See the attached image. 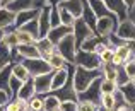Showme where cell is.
Masks as SVG:
<instances>
[{"label": "cell", "instance_id": "cell-1", "mask_svg": "<svg viewBox=\"0 0 135 111\" xmlns=\"http://www.w3.org/2000/svg\"><path fill=\"white\" fill-rule=\"evenodd\" d=\"M98 77H103L101 70H87L82 67H75L74 69V89H75V92L77 94L84 92Z\"/></svg>", "mask_w": 135, "mask_h": 111}, {"label": "cell", "instance_id": "cell-2", "mask_svg": "<svg viewBox=\"0 0 135 111\" xmlns=\"http://www.w3.org/2000/svg\"><path fill=\"white\" fill-rule=\"evenodd\" d=\"M75 67H82V69H87V70H101L103 62H101V58H99L98 53L77 50V53H75Z\"/></svg>", "mask_w": 135, "mask_h": 111}, {"label": "cell", "instance_id": "cell-3", "mask_svg": "<svg viewBox=\"0 0 135 111\" xmlns=\"http://www.w3.org/2000/svg\"><path fill=\"white\" fill-rule=\"evenodd\" d=\"M118 22H120V21H118V17H116L115 14H109V16H106V17L98 19V22H96V29H94L96 36H99L103 39H108L116 31Z\"/></svg>", "mask_w": 135, "mask_h": 111}, {"label": "cell", "instance_id": "cell-4", "mask_svg": "<svg viewBox=\"0 0 135 111\" xmlns=\"http://www.w3.org/2000/svg\"><path fill=\"white\" fill-rule=\"evenodd\" d=\"M56 51L70 63V65H75V53H77V45H75V38L74 34H69L62 39V41L56 45Z\"/></svg>", "mask_w": 135, "mask_h": 111}, {"label": "cell", "instance_id": "cell-5", "mask_svg": "<svg viewBox=\"0 0 135 111\" xmlns=\"http://www.w3.org/2000/svg\"><path fill=\"white\" fill-rule=\"evenodd\" d=\"M21 63L27 69L31 77H38V75L51 72V67H50V63L45 58H29V60H22Z\"/></svg>", "mask_w": 135, "mask_h": 111}, {"label": "cell", "instance_id": "cell-6", "mask_svg": "<svg viewBox=\"0 0 135 111\" xmlns=\"http://www.w3.org/2000/svg\"><path fill=\"white\" fill-rule=\"evenodd\" d=\"M74 38H75V45H77V50L80 48V45H82L84 41H87L89 38L96 36V33L91 29L89 26H87L86 22L82 21V17L80 19H75V24H74Z\"/></svg>", "mask_w": 135, "mask_h": 111}, {"label": "cell", "instance_id": "cell-7", "mask_svg": "<svg viewBox=\"0 0 135 111\" xmlns=\"http://www.w3.org/2000/svg\"><path fill=\"white\" fill-rule=\"evenodd\" d=\"M101 80H103V77H98L86 91L77 96V99H79V101L80 99H84V101H92L99 106V99H101Z\"/></svg>", "mask_w": 135, "mask_h": 111}, {"label": "cell", "instance_id": "cell-8", "mask_svg": "<svg viewBox=\"0 0 135 111\" xmlns=\"http://www.w3.org/2000/svg\"><path fill=\"white\" fill-rule=\"evenodd\" d=\"M50 10H51V3L43 5L38 16V29H40V38H46L51 29V21H50Z\"/></svg>", "mask_w": 135, "mask_h": 111}, {"label": "cell", "instance_id": "cell-9", "mask_svg": "<svg viewBox=\"0 0 135 111\" xmlns=\"http://www.w3.org/2000/svg\"><path fill=\"white\" fill-rule=\"evenodd\" d=\"M51 79H53V70L48 72V74L33 77L34 87H36V94L45 96V94H50V92H51Z\"/></svg>", "mask_w": 135, "mask_h": 111}, {"label": "cell", "instance_id": "cell-10", "mask_svg": "<svg viewBox=\"0 0 135 111\" xmlns=\"http://www.w3.org/2000/svg\"><path fill=\"white\" fill-rule=\"evenodd\" d=\"M104 3L109 9V12H113L116 17H118L120 22L125 21V19H128V7H127L125 0H104Z\"/></svg>", "mask_w": 135, "mask_h": 111}, {"label": "cell", "instance_id": "cell-11", "mask_svg": "<svg viewBox=\"0 0 135 111\" xmlns=\"http://www.w3.org/2000/svg\"><path fill=\"white\" fill-rule=\"evenodd\" d=\"M115 34L118 38L125 39V41H135V24L130 19H125L122 22H118Z\"/></svg>", "mask_w": 135, "mask_h": 111}, {"label": "cell", "instance_id": "cell-12", "mask_svg": "<svg viewBox=\"0 0 135 111\" xmlns=\"http://www.w3.org/2000/svg\"><path fill=\"white\" fill-rule=\"evenodd\" d=\"M84 3L86 0H63V2L56 3V5L63 7L67 12H70L75 19H80L82 17V10H84Z\"/></svg>", "mask_w": 135, "mask_h": 111}, {"label": "cell", "instance_id": "cell-13", "mask_svg": "<svg viewBox=\"0 0 135 111\" xmlns=\"http://www.w3.org/2000/svg\"><path fill=\"white\" fill-rule=\"evenodd\" d=\"M72 33H74V27H69V26H63V24H60V26H56V27H51L46 38H48L50 41H51L53 45L56 46L63 38L69 36V34H72Z\"/></svg>", "mask_w": 135, "mask_h": 111}, {"label": "cell", "instance_id": "cell-14", "mask_svg": "<svg viewBox=\"0 0 135 111\" xmlns=\"http://www.w3.org/2000/svg\"><path fill=\"white\" fill-rule=\"evenodd\" d=\"M16 12L2 7L0 9V29L2 31H12V27L16 29Z\"/></svg>", "mask_w": 135, "mask_h": 111}, {"label": "cell", "instance_id": "cell-15", "mask_svg": "<svg viewBox=\"0 0 135 111\" xmlns=\"http://www.w3.org/2000/svg\"><path fill=\"white\" fill-rule=\"evenodd\" d=\"M36 48H38V51H40V56L45 58V60H48L53 53H56V46L53 45L48 38H40L38 39L36 41Z\"/></svg>", "mask_w": 135, "mask_h": 111}, {"label": "cell", "instance_id": "cell-16", "mask_svg": "<svg viewBox=\"0 0 135 111\" xmlns=\"http://www.w3.org/2000/svg\"><path fill=\"white\" fill-rule=\"evenodd\" d=\"M69 79V65L65 69H60V70H53V79H51V92L58 91L60 87H63Z\"/></svg>", "mask_w": 135, "mask_h": 111}, {"label": "cell", "instance_id": "cell-17", "mask_svg": "<svg viewBox=\"0 0 135 111\" xmlns=\"http://www.w3.org/2000/svg\"><path fill=\"white\" fill-rule=\"evenodd\" d=\"M34 96H36V87H34L33 79H29L27 82H22L19 92H17V98H19V99H24V101L29 103V99H33Z\"/></svg>", "mask_w": 135, "mask_h": 111}, {"label": "cell", "instance_id": "cell-18", "mask_svg": "<svg viewBox=\"0 0 135 111\" xmlns=\"http://www.w3.org/2000/svg\"><path fill=\"white\" fill-rule=\"evenodd\" d=\"M40 10L41 9H29V10L17 12V16H16V29H17V27H21L22 24H26V22H29V21L36 19V17L40 16Z\"/></svg>", "mask_w": 135, "mask_h": 111}, {"label": "cell", "instance_id": "cell-19", "mask_svg": "<svg viewBox=\"0 0 135 111\" xmlns=\"http://www.w3.org/2000/svg\"><path fill=\"white\" fill-rule=\"evenodd\" d=\"M87 3H89V7L92 9L96 19H101V17H106V16H109V14H113V12H109V9L106 7L104 0H87Z\"/></svg>", "mask_w": 135, "mask_h": 111}, {"label": "cell", "instance_id": "cell-20", "mask_svg": "<svg viewBox=\"0 0 135 111\" xmlns=\"http://www.w3.org/2000/svg\"><path fill=\"white\" fill-rule=\"evenodd\" d=\"M12 65V50L7 46V43H3V39L0 41V70L5 67Z\"/></svg>", "mask_w": 135, "mask_h": 111}, {"label": "cell", "instance_id": "cell-21", "mask_svg": "<svg viewBox=\"0 0 135 111\" xmlns=\"http://www.w3.org/2000/svg\"><path fill=\"white\" fill-rule=\"evenodd\" d=\"M60 104H62V101H60L53 92L43 96V111H58Z\"/></svg>", "mask_w": 135, "mask_h": 111}, {"label": "cell", "instance_id": "cell-22", "mask_svg": "<svg viewBox=\"0 0 135 111\" xmlns=\"http://www.w3.org/2000/svg\"><path fill=\"white\" fill-rule=\"evenodd\" d=\"M5 9L12 10V12H22V10H29V9H34V0H14L9 7Z\"/></svg>", "mask_w": 135, "mask_h": 111}, {"label": "cell", "instance_id": "cell-23", "mask_svg": "<svg viewBox=\"0 0 135 111\" xmlns=\"http://www.w3.org/2000/svg\"><path fill=\"white\" fill-rule=\"evenodd\" d=\"M82 21L87 24V26L91 27L92 31L96 29V22H98V19H96V16H94V12H92V9L89 7V3H87V0H86V3H84V10H82Z\"/></svg>", "mask_w": 135, "mask_h": 111}, {"label": "cell", "instance_id": "cell-24", "mask_svg": "<svg viewBox=\"0 0 135 111\" xmlns=\"http://www.w3.org/2000/svg\"><path fill=\"white\" fill-rule=\"evenodd\" d=\"M12 75H14L16 79H19L21 82H27L29 79H33V77L29 75V72H27V69H26V67H24L21 62H19V63H14V65H12Z\"/></svg>", "mask_w": 135, "mask_h": 111}, {"label": "cell", "instance_id": "cell-25", "mask_svg": "<svg viewBox=\"0 0 135 111\" xmlns=\"http://www.w3.org/2000/svg\"><path fill=\"white\" fill-rule=\"evenodd\" d=\"M5 111H29V104H27V101H24V99L14 98L7 103Z\"/></svg>", "mask_w": 135, "mask_h": 111}, {"label": "cell", "instance_id": "cell-26", "mask_svg": "<svg viewBox=\"0 0 135 111\" xmlns=\"http://www.w3.org/2000/svg\"><path fill=\"white\" fill-rule=\"evenodd\" d=\"M46 62L50 63V67H51V70H60V69H65L67 65H69V62H67L65 58H63L62 55H60L58 51L56 53H53L51 56H50Z\"/></svg>", "mask_w": 135, "mask_h": 111}, {"label": "cell", "instance_id": "cell-27", "mask_svg": "<svg viewBox=\"0 0 135 111\" xmlns=\"http://www.w3.org/2000/svg\"><path fill=\"white\" fill-rule=\"evenodd\" d=\"M10 77H12V65L5 67V69L0 70V89L10 94V89H9V82H10Z\"/></svg>", "mask_w": 135, "mask_h": 111}, {"label": "cell", "instance_id": "cell-28", "mask_svg": "<svg viewBox=\"0 0 135 111\" xmlns=\"http://www.w3.org/2000/svg\"><path fill=\"white\" fill-rule=\"evenodd\" d=\"M17 29H21V31H26L27 34H31L34 39H40V29H38V17L36 19H33V21H29V22H26V24H22L21 27H17Z\"/></svg>", "mask_w": 135, "mask_h": 111}, {"label": "cell", "instance_id": "cell-29", "mask_svg": "<svg viewBox=\"0 0 135 111\" xmlns=\"http://www.w3.org/2000/svg\"><path fill=\"white\" fill-rule=\"evenodd\" d=\"M116 96L115 94H103L101 99H99V106L101 108H104L106 111H115L116 108Z\"/></svg>", "mask_w": 135, "mask_h": 111}, {"label": "cell", "instance_id": "cell-30", "mask_svg": "<svg viewBox=\"0 0 135 111\" xmlns=\"http://www.w3.org/2000/svg\"><path fill=\"white\" fill-rule=\"evenodd\" d=\"M120 92L123 94V98H125V101L128 103L130 106L135 104V85L132 82H128L127 85H123V87H120Z\"/></svg>", "mask_w": 135, "mask_h": 111}, {"label": "cell", "instance_id": "cell-31", "mask_svg": "<svg viewBox=\"0 0 135 111\" xmlns=\"http://www.w3.org/2000/svg\"><path fill=\"white\" fill-rule=\"evenodd\" d=\"M101 72H103V79H108V80H118V69L111 63H104L101 67Z\"/></svg>", "mask_w": 135, "mask_h": 111}, {"label": "cell", "instance_id": "cell-32", "mask_svg": "<svg viewBox=\"0 0 135 111\" xmlns=\"http://www.w3.org/2000/svg\"><path fill=\"white\" fill-rule=\"evenodd\" d=\"M101 41H104V39L99 38V36H92V38L87 39V41H84L82 45H80L79 50H82V51H94L96 53V48H98V45Z\"/></svg>", "mask_w": 135, "mask_h": 111}, {"label": "cell", "instance_id": "cell-33", "mask_svg": "<svg viewBox=\"0 0 135 111\" xmlns=\"http://www.w3.org/2000/svg\"><path fill=\"white\" fill-rule=\"evenodd\" d=\"M56 7H58V12H60V22H62L63 26L74 27V24H75V17H74L70 12H67L63 7H60V5H56Z\"/></svg>", "mask_w": 135, "mask_h": 111}, {"label": "cell", "instance_id": "cell-34", "mask_svg": "<svg viewBox=\"0 0 135 111\" xmlns=\"http://www.w3.org/2000/svg\"><path fill=\"white\" fill-rule=\"evenodd\" d=\"M118 89L120 87L115 80H108V79H103L101 80V96L103 94H115Z\"/></svg>", "mask_w": 135, "mask_h": 111}, {"label": "cell", "instance_id": "cell-35", "mask_svg": "<svg viewBox=\"0 0 135 111\" xmlns=\"http://www.w3.org/2000/svg\"><path fill=\"white\" fill-rule=\"evenodd\" d=\"M16 38H17V43L19 45H31V43H36L31 34H27L26 31H21V29H16Z\"/></svg>", "mask_w": 135, "mask_h": 111}, {"label": "cell", "instance_id": "cell-36", "mask_svg": "<svg viewBox=\"0 0 135 111\" xmlns=\"http://www.w3.org/2000/svg\"><path fill=\"white\" fill-rule=\"evenodd\" d=\"M3 43H7V46H9L10 50H14L19 43H17V38H16V29L14 31H5V34H3Z\"/></svg>", "mask_w": 135, "mask_h": 111}, {"label": "cell", "instance_id": "cell-37", "mask_svg": "<svg viewBox=\"0 0 135 111\" xmlns=\"http://www.w3.org/2000/svg\"><path fill=\"white\" fill-rule=\"evenodd\" d=\"M29 111H43V96L36 94L33 99H29Z\"/></svg>", "mask_w": 135, "mask_h": 111}, {"label": "cell", "instance_id": "cell-38", "mask_svg": "<svg viewBox=\"0 0 135 111\" xmlns=\"http://www.w3.org/2000/svg\"><path fill=\"white\" fill-rule=\"evenodd\" d=\"M98 108L99 106L92 101H84V99L77 101V111H98Z\"/></svg>", "mask_w": 135, "mask_h": 111}, {"label": "cell", "instance_id": "cell-39", "mask_svg": "<svg viewBox=\"0 0 135 111\" xmlns=\"http://www.w3.org/2000/svg\"><path fill=\"white\" fill-rule=\"evenodd\" d=\"M21 85H22V82L19 80V79H16L12 75L10 77V82H9V89H10V98H17V92H19V89H21Z\"/></svg>", "mask_w": 135, "mask_h": 111}, {"label": "cell", "instance_id": "cell-40", "mask_svg": "<svg viewBox=\"0 0 135 111\" xmlns=\"http://www.w3.org/2000/svg\"><path fill=\"white\" fill-rule=\"evenodd\" d=\"M123 70H125V74H127V77L130 79V82L135 80V56L132 60H128V62L123 65Z\"/></svg>", "mask_w": 135, "mask_h": 111}, {"label": "cell", "instance_id": "cell-41", "mask_svg": "<svg viewBox=\"0 0 135 111\" xmlns=\"http://www.w3.org/2000/svg\"><path fill=\"white\" fill-rule=\"evenodd\" d=\"M50 21H51V27L60 26V12H58V7L51 5V10H50Z\"/></svg>", "mask_w": 135, "mask_h": 111}, {"label": "cell", "instance_id": "cell-42", "mask_svg": "<svg viewBox=\"0 0 135 111\" xmlns=\"http://www.w3.org/2000/svg\"><path fill=\"white\" fill-rule=\"evenodd\" d=\"M113 56H115V51H113V48H108V50H104V51L99 55V58H101L103 65H104V63H111Z\"/></svg>", "mask_w": 135, "mask_h": 111}, {"label": "cell", "instance_id": "cell-43", "mask_svg": "<svg viewBox=\"0 0 135 111\" xmlns=\"http://www.w3.org/2000/svg\"><path fill=\"white\" fill-rule=\"evenodd\" d=\"M60 111H77V101H63L60 104Z\"/></svg>", "mask_w": 135, "mask_h": 111}, {"label": "cell", "instance_id": "cell-44", "mask_svg": "<svg viewBox=\"0 0 135 111\" xmlns=\"http://www.w3.org/2000/svg\"><path fill=\"white\" fill-rule=\"evenodd\" d=\"M10 94L9 92H5V91H2V89H0V108H5L7 106V103L10 101Z\"/></svg>", "mask_w": 135, "mask_h": 111}, {"label": "cell", "instance_id": "cell-45", "mask_svg": "<svg viewBox=\"0 0 135 111\" xmlns=\"http://www.w3.org/2000/svg\"><path fill=\"white\" fill-rule=\"evenodd\" d=\"M115 111H130V104L127 101H122V103H118V104H116Z\"/></svg>", "mask_w": 135, "mask_h": 111}, {"label": "cell", "instance_id": "cell-46", "mask_svg": "<svg viewBox=\"0 0 135 111\" xmlns=\"http://www.w3.org/2000/svg\"><path fill=\"white\" fill-rule=\"evenodd\" d=\"M46 3H50V0H34V9H43Z\"/></svg>", "mask_w": 135, "mask_h": 111}, {"label": "cell", "instance_id": "cell-47", "mask_svg": "<svg viewBox=\"0 0 135 111\" xmlns=\"http://www.w3.org/2000/svg\"><path fill=\"white\" fill-rule=\"evenodd\" d=\"M128 19H130V21H132V22L135 24V7L128 9Z\"/></svg>", "mask_w": 135, "mask_h": 111}, {"label": "cell", "instance_id": "cell-48", "mask_svg": "<svg viewBox=\"0 0 135 111\" xmlns=\"http://www.w3.org/2000/svg\"><path fill=\"white\" fill-rule=\"evenodd\" d=\"M125 3H127V7H128V9L135 7V0H125Z\"/></svg>", "mask_w": 135, "mask_h": 111}, {"label": "cell", "instance_id": "cell-49", "mask_svg": "<svg viewBox=\"0 0 135 111\" xmlns=\"http://www.w3.org/2000/svg\"><path fill=\"white\" fill-rule=\"evenodd\" d=\"M12 2H14V0H2V7H9Z\"/></svg>", "mask_w": 135, "mask_h": 111}, {"label": "cell", "instance_id": "cell-50", "mask_svg": "<svg viewBox=\"0 0 135 111\" xmlns=\"http://www.w3.org/2000/svg\"><path fill=\"white\" fill-rule=\"evenodd\" d=\"M130 111H135V104H132V106H130Z\"/></svg>", "mask_w": 135, "mask_h": 111}, {"label": "cell", "instance_id": "cell-51", "mask_svg": "<svg viewBox=\"0 0 135 111\" xmlns=\"http://www.w3.org/2000/svg\"><path fill=\"white\" fill-rule=\"evenodd\" d=\"M0 111H5V108H0Z\"/></svg>", "mask_w": 135, "mask_h": 111}, {"label": "cell", "instance_id": "cell-52", "mask_svg": "<svg viewBox=\"0 0 135 111\" xmlns=\"http://www.w3.org/2000/svg\"><path fill=\"white\" fill-rule=\"evenodd\" d=\"M0 9H2V0H0Z\"/></svg>", "mask_w": 135, "mask_h": 111}, {"label": "cell", "instance_id": "cell-53", "mask_svg": "<svg viewBox=\"0 0 135 111\" xmlns=\"http://www.w3.org/2000/svg\"><path fill=\"white\" fill-rule=\"evenodd\" d=\"M132 84H133V85H135V80H132Z\"/></svg>", "mask_w": 135, "mask_h": 111}]
</instances>
